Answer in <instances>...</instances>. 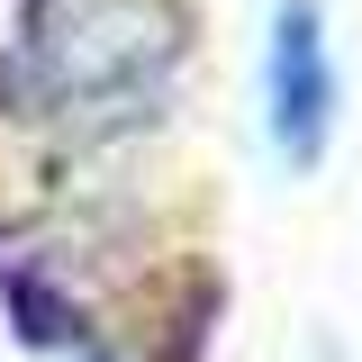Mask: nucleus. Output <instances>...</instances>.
Instances as JSON below:
<instances>
[{"label": "nucleus", "mask_w": 362, "mask_h": 362, "mask_svg": "<svg viewBox=\"0 0 362 362\" xmlns=\"http://www.w3.org/2000/svg\"><path fill=\"white\" fill-rule=\"evenodd\" d=\"M263 118L281 163L308 173L335 136V54H326V28H317V0H281L272 9V45H263Z\"/></svg>", "instance_id": "obj_1"}]
</instances>
